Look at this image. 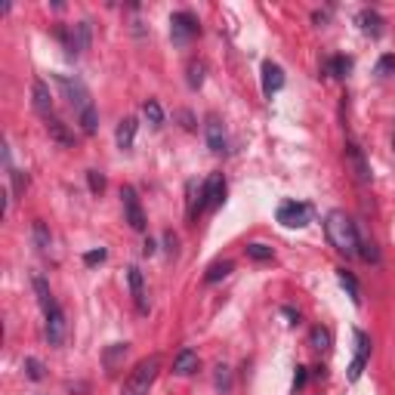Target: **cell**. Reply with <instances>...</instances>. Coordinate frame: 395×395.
<instances>
[{
	"mask_svg": "<svg viewBox=\"0 0 395 395\" xmlns=\"http://www.w3.org/2000/svg\"><path fill=\"white\" fill-rule=\"evenodd\" d=\"M325 232H327V241L336 254L343 256H358L362 250V238H358V229L343 210H330L327 219H325Z\"/></svg>",
	"mask_w": 395,
	"mask_h": 395,
	"instance_id": "6da1fadb",
	"label": "cell"
},
{
	"mask_svg": "<svg viewBox=\"0 0 395 395\" xmlns=\"http://www.w3.org/2000/svg\"><path fill=\"white\" fill-rule=\"evenodd\" d=\"M31 284H34V293H38V300H40V309H44V318H47L44 327H47L49 346H62V340H65V312H62L59 303L53 300L44 275H34Z\"/></svg>",
	"mask_w": 395,
	"mask_h": 395,
	"instance_id": "7a4b0ae2",
	"label": "cell"
},
{
	"mask_svg": "<svg viewBox=\"0 0 395 395\" xmlns=\"http://www.w3.org/2000/svg\"><path fill=\"white\" fill-rule=\"evenodd\" d=\"M157 371H161V355H148L142 358L139 364L133 368V373L127 377L124 389H121V395H148V389H152Z\"/></svg>",
	"mask_w": 395,
	"mask_h": 395,
	"instance_id": "3957f363",
	"label": "cell"
},
{
	"mask_svg": "<svg viewBox=\"0 0 395 395\" xmlns=\"http://www.w3.org/2000/svg\"><path fill=\"white\" fill-rule=\"evenodd\" d=\"M59 40L65 44L68 56H81L84 49H90V40H93V28L90 22H77V25H59L56 28Z\"/></svg>",
	"mask_w": 395,
	"mask_h": 395,
	"instance_id": "277c9868",
	"label": "cell"
},
{
	"mask_svg": "<svg viewBox=\"0 0 395 395\" xmlns=\"http://www.w3.org/2000/svg\"><path fill=\"white\" fill-rule=\"evenodd\" d=\"M56 84H59V90L65 93V99H68V105L75 109L77 114L81 111H87L90 105H93V99H90V90H87V84L81 81V77H68V75H56L53 77Z\"/></svg>",
	"mask_w": 395,
	"mask_h": 395,
	"instance_id": "5b68a950",
	"label": "cell"
},
{
	"mask_svg": "<svg viewBox=\"0 0 395 395\" xmlns=\"http://www.w3.org/2000/svg\"><path fill=\"white\" fill-rule=\"evenodd\" d=\"M222 201H226V179H222V173H210L198 192V213L217 210Z\"/></svg>",
	"mask_w": 395,
	"mask_h": 395,
	"instance_id": "8992f818",
	"label": "cell"
},
{
	"mask_svg": "<svg viewBox=\"0 0 395 395\" xmlns=\"http://www.w3.org/2000/svg\"><path fill=\"white\" fill-rule=\"evenodd\" d=\"M198 19L192 16V13H173L170 16V40H173L176 47H185L192 44V40L198 38Z\"/></svg>",
	"mask_w": 395,
	"mask_h": 395,
	"instance_id": "52a82bcc",
	"label": "cell"
},
{
	"mask_svg": "<svg viewBox=\"0 0 395 395\" xmlns=\"http://www.w3.org/2000/svg\"><path fill=\"white\" fill-rule=\"evenodd\" d=\"M278 222L287 229H303L312 222V207L303 204V201H284L281 207H278Z\"/></svg>",
	"mask_w": 395,
	"mask_h": 395,
	"instance_id": "ba28073f",
	"label": "cell"
},
{
	"mask_svg": "<svg viewBox=\"0 0 395 395\" xmlns=\"http://www.w3.org/2000/svg\"><path fill=\"white\" fill-rule=\"evenodd\" d=\"M121 204H124V219L133 232H146V210L139 204V195H136L133 185H124L121 189Z\"/></svg>",
	"mask_w": 395,
	"mask_h": 395,
	"instance_id": "9c48e42d",
	"label": "cell"
},
{
	"mask_svg": "<svg viewBox=\"0 0 395 395\" xmlns=\"http://www.w3.org/2000/svg\"><path fill=\"white\" fill-rule=\"evenodd\" d=\"M352 336H355V358H352V364H349V383H355L358 377H362V371H364V364H368V358H371V336L364 334V330H352Z\"/></svg>",
	"mask_w": 395,
	"mask_h": 395,
	"instance_id": "30bf717a",
	"label": "cell"
},
{
	"mask_svg": "<svg viewBox=\"0 0 395 395\" xmlns=\"http://www.w3.org/2000/svg\"><path fill=\"white\" fill-rule=\"evenodd\" d=\"M343 155H346V167L352 170V176H355L362 185H368V183H371V167H368V161H364V152H362V148H358L355 142H346Z\"/></svg>",
	"mask_w": 395,
	"mask_h": 395,
	"instance_id": "8fae6325",
	"label": "cell"
},
{
	"mask_svg": "<svg viewBox=\"0 0 395 395\" xmlns=\"http://www.w3.org/2000/svg\"><path fill=\"white\" fill-rule=\"evenodd\" d=\"M204 136H207V148H210V152L222 155V152L229 148L226 127H222V121L217 118V114H210V118H207V124H204Z\"/></svg>",
	"mask_w": 395,
	"mask_h": 395,
	"instance_id": "7c38bea8",
	"label": "cell"
},
{
	"mask_svg": "<svg viewBox=\"0 0 395 395\" xmlns=\"http://www.w3.org/2000/svg\"><path fill=\"white\" fill-rule=\"evenodd\" d=\"M31 109L38 111L40 118H47V121L53 118V96H49V87L40 81V77L31 84Z\"/></svg>",
	"mask_w": 395,
	"mask_h": 395,
	"instance_id": "4fadbf2b",
	"label": "cell"
},
{
	"mask_svg": "<svg viewBox=\"0 0 395 395\" xmlns=\"http://www.w3.org/2000/svg\"><path fill=\"white\" fill-rule=\"evenodd\" d=\"M127 281H130V293H133V303H136V309H139V312L146 315V312H148L146 281H142V272L136 269V265H130V269H127Z\"/></svg>",
	"mask_w": 395,
	"mask_h": 395,
	"instance_id": "5bb4252c",
	"label": "cell"
},
{
	"mask_svg": "<svg viewBox=\"0 0 395 395\" xmlns=\"http://www.w3.org/2000/svg\"><path fill=\"white\" fill-rule=\"evenodd\" d=\"M281 87H284V71H281V65H275V62H263V93L272 99Z\"/></svg>",
	"mask_w": 395,
	"mask_h": 395,
	"instance_id": "9a60e30c",
	"label": "cell"
},
{
	"mask_svg": "<svg viewBox=\"0 0 395 395\" xmlns=\"http://www.w3.org/2000/svg\"><path fill=\"white\" fill-rule=\"evenodd\" d=\"M358 25H362L364 34H371V38H380L383 34V16H380L377 10H362L358 13Z\"/></svg>",
	"mask_w": 395,
	"mask_h": 395,
	"instance_id": "2e32d148",
	"label": "cell"
},
{
	"mask_svg": "<svg viewBox=\"0 0 395 395\" xmlns=\"http://www.w3.org/2000/svg\"><path fill=\"white\" fill-rule=\"evenodd\" d=\"M195 371H198V352L195 349H183L173 358V373H179V377H192Z\"/></svg>",
	"mask_w": 395,
	"mask_h": 395,
	"instance_id": "e0dca14e",
	"label": "cell"
},
{
	"mask_svg": "<svg viewBox=\"0 0 395 395\" xmlns=\"http://www.w3.org/2000/svg\"><path fill=\"white\" fill-rule=\"evenodd\" d=\"M136 127H139V124H136V118H124V121H121L118 130H114V142H118V148H124V152H127V148H133Z\"/></svg>",
	"mask_w": 395,
	"mask_h": 395,
	"instance_id": "ac0fdd59",
	"label": "cell"
},
{
	"mask_svg": "<svg viewBox=\"0 0 395 395\" xmlns=\"http://www.w3.org/2000/svg\"><path fill=\"white\" fill-rule=\"evenodd\" d=\"M336 281H340V287L349 293V300H352V303H355V306H362V287H358V281H355V275H352V272L340 269V272H336Z\"/></svg>",
	"mask_w": 395,
	"mask_h": 395,
	"instance_id": "d6986e66",
	"label": "cell"
},
{
	"mask_svg": "<svg viewBox=\"0 0 395 395\" xmlns=\"http://www.w3.org/2000/svg\"><path fill=\"white\" fill-rule=\"evenodd\" d=\"M330 343H334V336H330V330L327 327H312L309 330V346L312 349H318V352H327L330 349Z\"/></svg>",
	"mask_w": 395,
	"mask_h": 395,
	"instance_id": "ffe728a7",
	"label": "cell"
},
{
	"mask_svg": "<svg viewBox=\"0 0 395 395\" xmlns=\"http://www.w3.org/2000/svg\"><path fill=\"white\" fill-rule=\"evenodd\" d=\"M47 133L53 136V139L59 142V146H71V142H75V136L65 130V124H62L59 118H49V121H47Z\"/></svg>",
	"mask_w": 395,
	"mask_h": 395,
	"instance_id": "44dd1931",
	"label": "cell"
},
{
	"mask_svg": "<svg viewBox=\"0 0 395 395\" xmlns=\"http://www.w3.org/2000/svg\"><path fill=\"white\" fill-rule=\"evenodd\" d=\"M235 265H232V260H219V263H210L207 265V275H204V281L207 284H217V281H222V278L232 272Z\"/></svg>",
	"mask_w": 395,
	"mask_h": 395,
	"instance_id": "7402d4cb",
	"label": "cell"
},
{
	"mask_svg": "<svg viewBox=\"0 0 395 395\" xmlns=\"http://www.w3.org/2000/svg\"><path fill=\"white\" fill-rule=\"evenodd\" d=\"M77 124H81V130L87 133V136H93V133H96V127H99V114H96V105H90L87 111H81V114H77Z\"/></svg>",
	"mask_w": 395,
	"mask_h": 395,
	"instance_id": "603a6c76",
	"label": "cell"
},
{
	"mask_svg": "<svg viewBox=\"0 0 395 395\" xmlns=\"http://www.w3.org/2000/svg\"><path fill=\"white\" fill-rule=\"evenodd\" d=\"M244 250H247V256H250V260H256V263H265V260H272V256H275V254H272L269 244H260V241L247 244Z\"/></svg>",
	"mask_w": 395,
	"mask_h": 395,
	"instance_id": "cb8c5ba5",
	"label": "cell"
},
{
	"mask_svg": "<svg viewBox=\"0 0 395 395\" xmlns=\"http://www.w3.org/2000/svg\"><path fill=\"white\" fill-rule=\"evenodd\" d=\"M31 235H34V244H38V250H49V244H53V238H49L47 226H44V222H40V219H34Z\"/></svg>",
	"mask_w": 395,
	"mask_h": 395,
	"instance_id": "d4e9b609",
	"label": "cell"
},
{
	"mask_svg": "<svg viewBox=\"0 0 395 395\" xmlns=\"http://www.w3.org/2000/svg\"><path fill=\"white\" fill-rule=\"evenodd\" d=\"M327 71L334 77H346L349 71H352V59H346V56H334V59L327 62Z\"/></svg>",
	"mask_w": 395,
	"mask_h": 395,
	"instance_id": "484cf974",
	"label": "cell"
},
{
	"mask_svg": "<svg viewBox=\"0 0 395 395\" xmlns=\"http://www.w3.org/2000/svg\"><path fill=\"white\" fill-rule=\"evenodd\" d=\"M142 111H146V118H148V124L152 127L164 124V111H161V105H157V99H148V102L142 105Z\"/></svg>",
	"mask_w": 395,
	"mask_h": 395,
	"instance_id": "4316f807",
	"label": "cell"
},
{
	"mask_svg": "<svg viewBox=\"0 0 395 395\" xmlns=\"http://www.w3.org/2000/svg\"><path fill=\"white\" fill-rule=\"evenodd\" d=\"M22 368H25V373H28V380H34V383H38V380H44V362H40V358H31V355H28Z\"/></svg>",
	"mask_w": 395,
	"mask_h": 395,
	"instance_id": "83f0119b",
	"label": "cell"
},
{
	"mask_svg": "<svg viewBox=\"0 0 395 395\" xmlns=\"http://www.w3.org/2000/svg\"><path fill=\"white\" fill-rule=\"evenodd\" d=\"M213 383H217L219 392H229V389H232V371H229L226 364H219L217 373H213Z\"/></svg>",
	"mask_w": 395,
	"mask_h": 395,
	"instance_id": "f1b7e54d",
	"label": "cell"
},
{
	"mask_svg": "<svg viewBox=\"0 0 395 395\" xmlns=\"http://www.w3.org/2000/svg\"><path fill=\"white\" fill-rule=\"evenodd\" d=\"M127 355V343H114V346L105 352V368L114 371V364H118V358H124Z\"/></svg>",
	"mask_w": 395,
	"mask_h": 395,
	"instance_id": "f546056e",
	"label": "cell"
},
{
	"mask_svg": "<svg viewBox=\"0 0 395 395\" xmlns=\"http://www.w3.org/2000/svg\"><path fill=\"white\" fill-rule=\"evenodd\" d=\"M204 62H192V65H189V87L192 90H198L201 87V84H204Z\"/></svg>",
	"mask_w": 395,
	"mask_h": 395,
	"instance_id": "4dcf8cb0",
	"label": "cell"
},
{
	"mask_svg": "<svg viewBox=\"0 0 395 395\" xmlns=\"http://www.w3.org/2000/svg\"><path fill=\"white\" fill-rule=\"evenodd\" d=\"M10 179H13V195L22 198L25 195V185H28V176L22 173V170H10Z\"/></svg>",
	"mask_w": 395,
	"mask_h": 395,
	"instance_id": "1f68e13d",
	"label": "cell"
},
{
	"mask_svg": "<svg viewBox=\"0 0 395 395\" xmlns=\"http://www.w3.org/2000/svg\"><path fill=\"white\" fill-rule=\"evenodd\" d=\"M87 183H90V192H93V195H102V192H105V176L99 173V170H90V173H87Z\"/></svg>",
	"mask_w": 395,
	"mask_h": 395,
	"instance_id": "d6a6232c",
	"label": "cell"
},
{
	"mask_svg": "<svg viewBox=\"0 0 395 395\" xmlns=\"http://www.w3.org/2000/svg\"><path fill=\"white\" fill-rule=\"evenodd\" d=\"M358 254H362L368 263H380V250L373 241H362V250H358Z\"/></svg>",
	"mask_w": 395,
	"mask_h": 395,
	"instance_id": "836d02e7",
	"label": "cell"
},
{
	"mask_svg": "<svg viewBox=\"0 0 395 395\" xmlns=\"http://www.w3.org/2000/svg\"><path fill=\"white\" fill-rule=\"evenodd\" d=\"M105 256H109V254H105V247H96V250H87V254H84V263L96 265V263H102Z\"/></svg>",
	"mask_w": 395,
	"mask_h": 395,
	"instance_id": "e575fe53",
	"label": "cell"
},
{
	"mask_svg": "<svg viewBox=\"0 0 395 395\" xmlns=\"http://www.w3.org/2000/svg\"><path fill=\"white\" fill-rule=\"evenodd\" d=\"M392 68H395V56H392V53H389V56H383V59L377 62V75H380V77H383V75H389Z\"/></svg>",
	"mask_w": 395,
	"mask_h": 395,
	"instance_id": "d590c367",
	"label": "cell"
},
{
	"mask_svg": "<svg viewBox=\"0 0 395 395\" xmlns=\"http://www.w3.org/2000/svg\"><path fill=\"white\" fill-rule=\"evenodd\" d=\"M306 386V368H297V373H293V392H300Z\"/></svg>",
	"mask_w": 395,
	"mask_h": 395,
	"instance_id": "8d00e7d4",
	"label": "cell"
},
{
	"mask_svg": "<svg viewBox=\"0 0 395 395\" xmlns=\"http://www.w3.org/2000/svg\"><path fill=\"white\" fill-rule=\"evenodd\" d=\"M164 244H167V254H176V235L173 232L164 235Z\"/></svg>",
	"mask_w": 395,
	"mask_h": 395,
	"instance_id": "74e56055",
	"label": "cell"
},
{
	"mask_svg": "<svg viewBox=\"0 0 395 395\" xmlns=\"http://www.w3.org/2000/svg\"><path fill=\"white\" fill-rule=\"evenodd\" d=\"M281 312L287 315V318H291V325H300V312H293V309H291V306H284V309H281Z\"/></svg>",
	"mask_w": 395,
	"mask_h": 395,
	"instance_id": "f35d334b",
	"label": "cell"
},
{
	"mask_svg": "<svg viewBox=\"0 0 395 395\" xmlns=\"http://www.w3.org/2000/svg\"><path fill=\"white\" fill-rule=\"evenodd\" d=\"M142 254H146V256H152V254H155V241H152V238L146 241V247H142Z\"/></svg>",
	"mask_w": 395,
	"mask_h": 395,
	"instance_id": "ab89813d",
	"label": "cell"
}]
</instances>
